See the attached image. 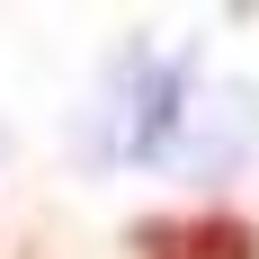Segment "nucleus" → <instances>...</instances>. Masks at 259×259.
<instances>
[{
	"instance_id": "f257e3e1",
	"label": "nucleus",
	"mask_w": 259,
	"mask_h": 259,
	"mask_svg": "<svg viewBox=\"0 0 259 259\" xmlns=\"http://www.w3.org/2000/svg\"><path fill=\"white\" fill-rule=\"evenodd\" d=\"M134 259H259V224H241V214H143Z\"/></svg>"
}]
</instances>
